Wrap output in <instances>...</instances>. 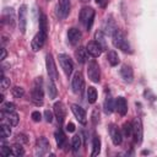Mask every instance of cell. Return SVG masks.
Listing matches in <instances>:
<instances>
[{"instance_id":"cell-1","label":"cell","mask_w":157,"mask_h":157,"mask_svg":"<svg viewBox=\"0 0 157 157\" xmlns=\"http://www.w3.org/2000/svg\"><path fill=\"white\" fill-rule=\"evenodd\" d=\"M112 38H113V45H114L115 48L123 50L124 53H131L130 44H129V42H128L125 34H124L121 31L117 29V31L113 33Z\"/></svg>"},{"instance_id":"cell-2","label":"cell","mask_w":157,"mask_h":157,"mask_svg":"<svg viewBox=\"0 0 157 157\" xmlns=\"http://www.w3.org/2000/svg\"><path fill=\"white\" fill-rule=\"evenodd\" d=\"M78 18H80V22L86 27V29L90 31L92 27V23H93V18H94V10L90 6L82 7L80 11Z\"/></svg>"},{"instance_id":"cell-3","label":"cell","mask_w":157,"mask_h":157,"mask_svg":"<svg viewBox=\"0 0 157 157\" xmlns=\"http://www.w3.org/2000/svg\"><path fill=\"white\" fill-rule=\"evenodd\" d=\"M32 101L37 104L40 105L43 104V88H42V77H37L33 82V88H32Z\"/></svg>"},{"instance_id":"cell-4","label":"cell","mask_w":157,"mask_h":157,"mask_svg":"<svg viewBox=\"0 0 157 157\" xmlns=\"http://www.w3.org/2000/svg\"><path fill=\"white\" fill-rule=\"evenodd\" d=\"M87 75H88V78L94 82V83H98L99 80H101V70H99V66H98V63L96 60H91L88 63V66H87Z\"/></svg>"},{"instance_id":"cell-5","label":"cell","mask_w":157,"mask_h":157,"mask_svg":"<svg viewBox=\"0 0 157 157\" xmlns=\"http://www.w3.org/2000/svg\"><path fill=\"white\" fill-rule=\"evenodd\" d=\"M58 59H59L60 66H61V69L64 70L65 75H66V76H70L71 72H72V70H74V63H72V60L70 59V56L66 55V54H59Z\"/></svg>"},{"instance_id":"cell-6","label":"cell","mask_w":157,"mask_h":157,"mask_svg":"<svg viewBox=\"0 0 157 157\" xmlns=\"http://www.w3.org/2000/svg\"><path fill=\"white\" fill-rule=\"evenodd\" d=\"M71 87H72L74 93H76V94L82 93L83 87H85V81H83V76L80 71L75 72V75L72 77V81H71Z\"/></svg>"},{"instance_id":"cell-7","label":"cell","mask_w":157,"mask_h":157,"mask_svg":"<svg viewBox=\"0 0 157 157\" xmlns=\"http://www.w3.org/2000/svg\"><path fill=\"white\" fill-rule=\"evenodd\" d=\"M132 136H134V140L135 142L140 144L142 141V134H144V129H142V123H141V119L139 117H136L134 120H132Z\"/></svg>"},{"instance_id":"cell-8","label":"cell","mask_w":157,"mask_h":157,"mask_svg":"<svg viewBox=\"0 0 157 157\" xmlns=\"http://www.w3.org/2000/svg\"><path fill=\"white\" fill-rule=\"evenodd\" d=\"M45 65H47V72H48L49 78H52V80L55 81L58 78V71H56V66L54 64L53 55L50 53L47 54V56H45Z\"/></svg>"},{"instance_id":"cell-9","label":"cell","mask_w":157,"mask_h":157,"mask_svg":"<svg viewBox=\"0 0 157 157\" xmlns=\"http://www.w3.org/2000/svg\"><path fill=\"white\" fill-rule=\"evenodd\" d=\"M50 148L49 141L47 140V137L42 136L39 139H37L36 141V155L37 156H44Z\"/></svg>"},{"instance_id":"cell-10","label":"cell","mask_w":157,"mask_h":157,"mask_svg":"<svg viewBox=\"0 0 157 157\" xmlns=\"http://www.w3.org/2000/svg\"><path fill=\"white\" fill-rule=\"evenodd\" d=\"M45 39H47V34L39 31V32L33 37V39H32V43H31L32 50H33V52L40 50V49L43 48L44 43H45Z\"/></svg>"},{"instance_id":"cell-11","label":"cell","mask_w":157,"mask_h":157,"mask_svg":"<svg viewBox=\"0 0 157 157\" xmlns=\"http://www.w3.org/2000/svg\"><path fill=\"white\" fill-rule=\"evenodd\" d=\"M26 26H27V6L21 5L18 9V27L21 33L26 32Z\"/></svg>"},{"instance_id":"cell-12","label":"cell","mask_w":157,"mask_h":157,"mask_svg":"<svg viewBox=\"0 0 157 157\" xmlns=\"http://www.w3.org/2000/svg\"><path fill=\"white\" fill-rule=\"evenodd\" d=\"M102 45L98 43V42H96V40H91V42H88L87 43V45H86V50H87V53L91 55V56H93V58H98L101 54H102Z\"/></svg>"},{"instance_id":"cell-13","label":"cell","mask_w":157,"mask_h":157,"mask_svg":"<svg viewBox=\"0 0 157 157\" xmlns=\"http://www.w3.org/2000/svg\"><path fill=\"white\" fill-rule=\"evenodd\" d=\"M54 114H55V118L58 119V123L61 125L64 123V119H65V115H66V109L63 104V102H55L54 103Z\"/></svg>"},{"instance_id":"cell-14","label":"cell","mask_w":157,"mask_h":157,"mask_svg":"<svg viewBox=\"0 0 157 157\" xmlns=\"http://www.w3.org/2000/svg\"><path fill=\"white\" fill-rule=\"evenodd\" d=\"M71 110L75 115V118L78 120V123L81 124H86L87 123V117H86V112L82 107H80L78 104H71Z\"/></svg>"},{"instance_id":"cell-15","label":"cell","mask_w":157,"mask_h":157,"mask_svg":"<svg viewBox=\"0 0 157 157\" xmlns=\"http://www.w3.org/2000/svg\"><path fill=\"white\" fill-rule=\"evenodd\" d=\"M117 29H118V27H117L114 20L112 18V16L107 17L105 21H104V23H103V31H104V33L105 34H109V36H113V33Z\"/></svg>"},{"instance_id":"cell-16","label":"cell","mask_w":157,"mask_h":157,"mask_svg":"<svg viewBox=\"0 0 157 157\" xmlns=\"http://www.w3.org/2000/svg\"><path fill=\"white\" fill-rule=\"evenodd\" d=\"M120 76L123 77V80H124L125 82H128V83L132 82V80H134V72H132L131 66L124 64V65L121 66V69H120Z\"/></svg>"},{"instance_id":"cell-17","label":"cell","mask_w":157,"mask_h":157,"mask_svg":"<svg viewBox=\"0 0 157 157\" xmlns=\"http://www.w3.org/2000/svg\"><path fill=\"white\" fill-rule=\"evenodd\" d=\"M70 12V0H59L58 15L61 18H65Z\"/></svg>"},{"instance_id":"cell-18","label":"cell","mask_w":157,"mask_h":157,"mask_svg":"<svg viewBox=\"0 0 157 157\" xmlns=\"http://www.w3.org/2000/svg\"><path fill=\"white\" fill-rule=\"evenodd\" d=\"M109 132H110V137H112V141L115 146L120 145L121 141H123V134L121 131L115 126V125H112L110 129H109Z\"/></svg>"},{"instance_id":"cell-19","label":"cell","mask_w":157,"mask_h":157,"mask_svg":"<svg viewBox=\"0 0 157 157\" xmlns=\"http://www.w3.org/2000/svg\"><path fill=\"white\" fill-rule=\"evenodd\" d=\"M67 39H69L70 44H72V45L78 44V42H80V39H81V32H80V29L74 28V27L70 28V29L67 31Z\"/></svg>"},{"instance_id":"cell-20","label":"cell","mask_w":157,"mask_h":157,"mask_svg":"<svg viewBox=\"0 0 157 157\" xmlns=\"http://www.w3.org/2000/svg\"><path fill=\"white\" fill-rule=\"evenodd\" d=\"M115 109L120 115H125L128 112V103L124 97H118L115 101Z\"/></svg>"},{"instance_id":"cell-21","label":"cell","mask_w":157,"mask_h":157,"mask_svg":"<svg viewBox=\"0 0 157 157\" xmlns=\"http://www.w3.org/2000/svg\"><path fill=\"white\" fill-rule=\"evenodd\" d=\"M54 136H55V141H56V145L59 148H64L65 144H66V136L64 134V131L59 128L55 132H54Z\"/></svg>"},{"instance_id":"cell-22","label":"cell","mask_w":157,"mask_h":157,"mask_svg":"<svg viewBox=\"0 0 157 157\" xmlns=\"http://www.w3.org/2000/svg\"><path fill=\"white\" fill-rule=\"evenodd\" d=\"M87 50H86V48H82V47H78L76 50H75V58H76V60L80 63V64H83L85 61H86V59H87Z\"/></svg>"},{"instance_id":"cell-23","label":"cell","mask_w":157,"mask_h":157,"mask_svg":"<svg viewBox=\"0 0 157 157\" xmlns=\"http://www.w3.org/2000/svg\"><path fill=\"white\" fill-rule=\"evenodd\" d=\"M103 108H104V112H105L107 114H110V113L114 110V108H115V104H114V101H113V98H112V96H110V94L105 96V99H104V104H103Z\"/></svg>"},{"instance_id":"cell-24","label":"cell","mask_w":157,"mask_h":157,"mask_svg":"<svg viewBox=\"0 0 157 157\" xmlns=\"http://www.w3.org/2000/svg\"><path fill=\"white\" fill-rule=\"evenodd\" d=\"M47 92H48V96L50 99H54L56 98V94H58V90H56V86L54 83V80H49L48 83H47Z\"/></svg>"},{"instance_id":"cell-25","label":"cell","mask_w":157,"mask_h":157,"mask_svg":"<svg viewBox=\"0 0 157 157\" xmlns=\"http://www.w3.org/2000/svg\"><path fill=\"white\" fill-rule=\"evenodd\" d=\"M5 113V112H4ZM5 119L7 120V123L10 124V125H12V126H16L17 124H18V115H17V113H15V110L13 112H7V113H5Z\"/></svg>"},{"instance_id":"cell-26","label":"cell","mask_w":157,"mask_h":157,"mask_svg":"<svg viewBox=\"0 0 157 157\" xmlns=\"http://www.w3.org/2000/svg\"><path fill=\"white\" fill-rule=\"evenodd\" d=\"M107 59H108V63H109L112 66L118 65L119 61H120V59H119V56H118V53L114 52V50H109V52H108V54H107Z\"/></svg>"},{"instance_id":"cell-27","label":"cell","mask_w":157,"mask_h":157,"mask_svg":"<svg viewBox=\"0 0 157 157\" xmlns=\"http://www.w3.org/2000/svg\"><path fill=\"white\" fill-rule=\"evenodd\" d=\"M101 152V140L98 136H94L92 140V156H97Z\"/></svg>"},{"instance_id":"cell-28","label":"cell","mask_w":157,"mask_h":157,"mask_svg":"<svg viewBox=\"0 0 157 157\" xmlns=\"http://www.w3.org/2000/svg\"><path fill=\"white\" fill-rule=\"evenodd\" d=\"M39 31L45 34L48 33V20L44 13H40V17H39Z\"/></svg>"},{"instance_id":"cell-29","label":"cell","mask_w":157,"mask_h":157,"mask_svg":"<svg viewBox=\"0 0 157 157\" xmlns=\"http://www.w3.org/2000/svg\"><path fill=\"white\" fill-rule=\"evenodd\" d=\"M87 101L88 103H94L97 101V91L93 86H90L87 88Z\"/></svg>"},{"instance_id":"cell-30","label":"cell","mask_w":157,"mask_h":157,"mask_svg":"<svg viewBox=\"0 0 157 157\" xmlns=\"http://www.w3.org/2000/svg\"><path fill=\"white\" fill-rule=\"evenodd\" d=\"M0 128H1V129H0V136H1V140H5V139L10 137V135H11V129H10V126L6 125V124H1Z\"/></svg>"},{"instance_id":"cell-31","label":"cell","mask_w":157,"mask_h":157,"mask_svg":"<svg viewBox=\"0 0 157 157\" xmlns=\"http://www.w3.org/2000/svg\"><path fill=\"white\" fill-rule=\"evenodd\" d=\"M12 155L13 156H23L25 155V150H23V147H22V144H18V142H16L12 147Z\"/></svg>"},{"instance_id":"cell-32","label":"cell","mask_w":157,"mask_h":157,"mask_svg":"<svg viewBox=\"0 0 157 157\" xmlns=\"http://www.w3.org/2000/svg\"><path fill=\"white\" fill-rule=\"evenodd\" d=\"M123 135L125 137H130L132 135V124L131 123H124V125H123Z\"/></svg>"},{"instance_id":"cell-33","label":"cell","mask_w":157,"mask_h":157,"mask_svg":"<svg viewBox=\"0 0 157 157\" xmlns=\"http://www.w3.org/2000/svg\"><path fill=\"white\" fill-rule=\"evenodd\" d=\"M80 147H81V136L80 135H75L72 137V150L76 152V151H78Z\"/></svg>"},{"instance_id":"cell-34","label":"cell","mask_w":157,"mask_h":157,"mask_svg":"<svg viewBox=\"0 0 157 157\" xmlns=\"http://www.w3.org/2000/svg\"><path fill=\"white\" fill-rule=\"evenodd\" d=\"M12 94L15 97H17V98H21L25 94V90L22 87H20V86H13L12 87Z\"/></svg>"},{"instance_id":"cell-35","label":"cell","mask_w":157,"mask_h":157,"mask_svg":"<svg viewBox=\"0 0 157 157\" xmlns=\"http://www.w3.org/2000/svg\"><path fill=\"white\" fill-rule=\"evenodd\" d=\"M0 153H1L2 156H5V157H7V156H13V155H12V148L9 147V146H6V145H2V146H1Z\"/></svg>"},{"instance_id":"cell-36","label":"cell","mask_w":157,"mask_h":157,"mask_svg":"<svg viewBox=\"0 0 157 157\" xmlns=\"http://www.w3.org/2000/svg\"><path fill=\"white\" fill-rule=\"evenodd\" d=\"M1 110L5 112V113H7V112H13V110H15V104L11 103V102H6V103L2 104Z\"/></svg>"},{"instance_id":"cell-37","label":"cell","mask_w":157,"mask_h":157,"mask_svg":"<svg viewBox=\"0 0 157 157\" xmlns=\"http://www.w3.org/2000/svg\"><path fill=\"white\" fill-rule=\"evenodd\" d=\"M96 42H98L101 45H102V48L104 49L105 48V42H104V37H103V34H102V32L101 31H98L97 33H96Z\"/></svg>"},{"instance_id":"cell-38","label":"cell","mask_w":157,"mask_h":157,"mask_svg":"<svg viewBox=\"0 0 157 157\" xmlns=\"http://www.w3.org/2000/svg\"><path fill=\"white\" fill-rule=\"evenodd\" d=\"M15 141L18 142V144H27V142H28V139H27V136L23 135V134H17L16 137H15Z\"/></svg>"},{"instance_id":"cell-39","label":"cell","mask_w":157,"mask_h":157,"mask_svg":"<svg viewBox=\"0 0 157 157\" xmlns=\"http://www.w3.org/2000/svg\"><path fill=\"white\" fill-rule=\"evenodd\" d=\"M9 87H10V80H9L7 77L2 76V77H1V90H2V92H4L6 88H9Z\"/></svg>"},{"instance_id":"cell-40","label":"cell","mask_w":157,"mask_h":157,"mask_svg":"<svg viewBox=\"0 0 157 157\" xmlns=\"http://www.w3.org/2000/svg\"><path fill=\"white\" fill-rule=\"evenodd\" d=\"M31 117H32V120H33V121H37V123H38V121L42 120V114H40L38 110L32 112V115H31Z\"/></svg>"},{"instance_id":"cell-41","label":"cell","mask_w":157,"mask_h":157,"mask_svg":"<svg viewBox=\"0 0 157 157\" xmlns=\"http://www.w3.org/2000/svg\"><path fill=\"white\" fill-rule=\"evenodd\" d=\"M44 117H45V121H48V123H52L53 121V114H52V112L50 110H44Z\"/></svg>"},{"instance_id":"cell-42","label":"cell","mask_w":157,"mask_h":157,"mask_svg":"<svg viewBox=\"0 0 157 157\" xmlns=\"http://www.w3.org/2000/svg\"><path fill=\"white\" fill-rule=\"evenodd\" d=\"M92 120H93V124H97V121L99 120V112L98 109H94L93 113H92Z\"/></svg>"},{"instance_id":"cell-43","label":"cell","mask_w":157,"mask_h":157,"mask_svg":"<svg viewBox=\"0 0 157 157\" xmlns=\"http://www.w3.org/2000/svg\"><path fill=\"white\" fill-rule=\"evenodd\" d=\"M66 130L69 132H74L75 131V124L74 123H67L66 124Z\"/></svg>"},{"instance_id":"cell-44","label":"cell","mask_w":157,"mask_h":157,"mask_svg":"<svg viewBox=\"0 0 157 157\" xmlns=\"http://www.w3.org/2000/svg\"><path fill=\"white\" fill-rule=\"evenodd\" d=\"M0 50H1V55H0V59H1V60H4V59L6 58V55H7V53H6V49H5V48H1Z\"/></svg>"},{"instance_id":"cell-45","label":"cell","mask_w":157,"mask_h":157,"mask_svg":"<svg viewBox=\"0 0 157 157\" xmlns=\"http://www.w3.org/2000/svg\"><path fill=\"white\" fill-rule=\"evenodd\" d=\"M96 2L99 5V6H102V7H104L105 5H107V2H108V0H96Z\"/></svg>"},{"instance_id":"cell-46","label":"cell","mask_w":157,"mask_h":157,"mask_svg":"<svg viewBox=\"0 0 157 157\" xmlns=\"http://www.w3.org/2000/svg\"><path fill=\"white\" fill-rule=\"evenodd\" d=\"M81 2H87V1H90V0H80Z\"/></svg>"}]
</instances>
